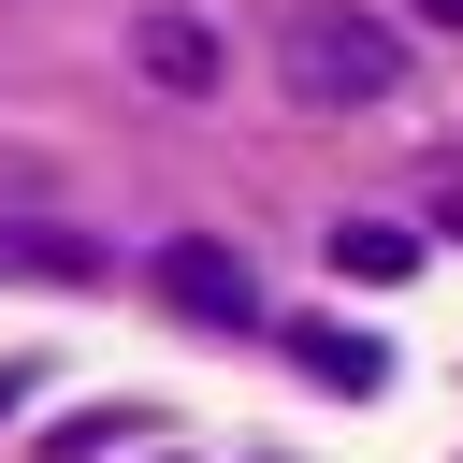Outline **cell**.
I'll use <instances>...</instances> for the list:
<instances>
[{"label":"cell","instance_id":"cell-7","mask_svg":"<svg viewBox=\"0 0 463 463\" xmlns=\"http://www.w3.org/2000/svg\"><path fill=\"white\" fill-rule=\"evenodd\" d=\"M130 434H145V405H72V420L29 434V463H101V449H130Z\"/></svg>","mask_w":463,"mask_h":463},{"label":"cell","instance_id":"cell-4","mask_svg":"<svg viewBox=\"0 0 463 463\" xmlns=\"http://www.w3.org/2000/svg\"><path fill=\"white\" fill-rule=\"evenodd\" d=\"M130 58H145L159 87H217V29H203V14H145V29H130Z\"/></svg>","mask_w":463,"mask_h":463},{"label":"cell","instance_id":"cell-8","mask_svg":"<svg viewBox=\"0 0 463 463\" xmlns=\"http://www.w3.org/2000/svg\"><path fill=\"white\" fill-rule=\"evenodd\" d=\"M29 391H43V362H29V347H14V362H0V434H14V420H29Z\"/></svg>","mask_w":463,"mask_h":463},{"label":"cell","instance_id":"cell-3","mask_svg":"<svg viewBox=\"0 0 463 463\" xmlns=\"http://www.w3.org/2000/svg\"><path fill=\"white\" fill-rule=\"evenodd\" d=\"M275 347H289V376H304V391H333V405H376V391H391V347H376V333H347V318H289Z\"/></svg>","mask_w":463,"mask_h":463},{"label":"cell","instance_id":"cell-2","mask_svg":"<svg viewBox=\"0 0 463 463\" xmlns=\"http://www.w3.org/2000/svg\"><path fill=\"white\" fill-rule=\"evenodd\" d=\"M145 289H159L174 318H203V333H260V260H246L232 232H174V246L145 260Z\"/></svg>","mask_w":463,"mask_h":463},{"label":"cell","instance_id":"cell-9","mask_svg":"<svg viewBox=\"0 0 463 463\" xmlns=\"http://www.w3.org/2000/svg\"><path fill=\"white\" fill-rule=\"evenodd\" d=\"M420 29H463V0H420Z\"/></svg>","mask_w":463,"mask_h":463},{"label":"cell","instance_id":"cell-5","mask_svg":"<svg viewBox=\"0 0 463 463\" xmlns=\"http://www.w3.org/2000/svg\"><path fill=\"white\" fill-rule=\"evenodd\" d=\"M0 275H43V289H87V275H101V246H87V232H58V217H29V232H0Z\"/></svg>","mask_w":463,"mask_h":463},{"label":"cell","instance_id":"cell-10","mask_svg":"<svg viewBox=\"0 0 463 463\" xmlns=\"http://www.w3.org/2000/svg\"><path fill=\"white\" fill-rule=\"evenodd\" d=\"M246 463H289V449H246Z\"/></svg>","mask_w":463,"mask_h":463},{"label":"cell","instance_id":"cell-1","mask_svg":"<svg viewBox=\"0 0 463 463\" xmlns=\"http://www.w3.org/2000/svg\"><path fill=\"white\" fill-rule=\"evenodd\" d=\"M275 87H289L304 116L391 101V87H405V29L362 14V0H289V14H275Z\"/></svg>","mask_w":463,"mask_h":463},{"label":"cell","instance_id":"cell-6","mask_svg":"<svg viewBox=\"0 0 463 463\" xmlns=\"http://www.w3.org/2000/svg\"><path fill=\"white\" fill-rule=\"evenodd\" d=\"M333 275H376L391 289V275H420V232L405 217H333Z\"/></svg>","mask_w":463,"mask_h":463}]
</instances>
